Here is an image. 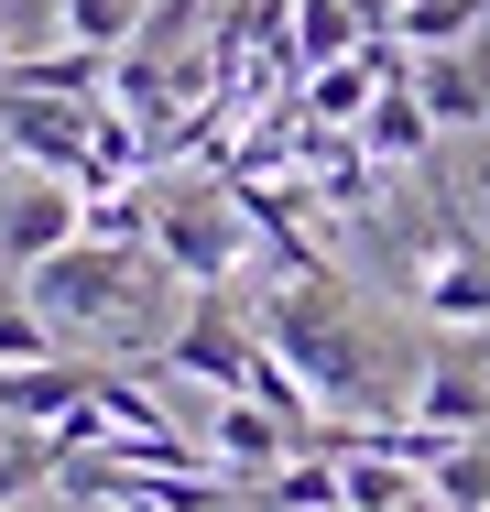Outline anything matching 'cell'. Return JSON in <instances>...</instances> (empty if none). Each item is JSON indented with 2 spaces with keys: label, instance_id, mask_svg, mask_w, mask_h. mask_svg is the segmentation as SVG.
<instances>
[{
  "label": "cell",
  "instance_id": "obj_2",
  "mask_svg": "<svg viewBox=\"0 0 490 512\" xmlns=\"http://www.w3.org/2000/svg\"><path fill=\"white\" fill-rule=\"evenodd\" d=\"M153 262H164V251H142V240H66L55 262L22 273V295L55 316V327H131Z\"/></svg>",
  "mask_w": 490,
  "mask_h": 512
},
{
  "label": "cell",
  "instance_id": "obj_1",
  "mask_svg": "<svg viewBox=\"0 0 490 512\" xmlns=\"http://www.w3.org/2000/svg\"><path fill=\"white\" fill-rule=\"evenodd\" d=\"M251 327L273 338V360H284L316 404H371V393H382V360H371V338H360L338 273H284V284L262 295Z\"/></svg>",
  "mask_w": 490,
  "mask_h": 512
},
{
  "label": "cell",
  "instance_id": "obj_7",
  "mask_svg": "<svg viewBox=\"0 0 490 512\" xmlns=\"http://www.w3.org/2000/svg\"><path fill=\"white\" fill-rule=\"evenodd\" d=\"M207 458H218L240 491H262V480H273V469H294L305 447H294V425H284V414H262V404H240V393H229V404L207 414Z\"/></svg>",
  "mask_w": 490,
  "mask_h": 512
},
{
  "label": "cell",
  "instance_id": "obj_16",
  "mask_svg": "<svg viewBox=\"0 0 490 512\" xmlns=\"http://www.w3.org/2000/svg\"><path fill=\"white\" fill-rule=\"evenodd\" d=\"M480 22H490V0H403V44L414 55H447V44H480Z\"/></svg>",
  "mask_w": 490,
  "mask_h": 512
},
{
  "label": "cell",
  "instance_id": "obj_12",
  "mask_svg": "<svg viewBox=\"0 0 490 512\" xmlns=\"http://www.w3.org/2000/svg\"><path fill=\"white\" fill-rule=\"evenodd\" d=\"M371 44V22L349 0H294V66H349Z\"/></svg>",
  "mask_w": 490,
  "mask_h": 512
},
{
  "label": "cell",
  "instance_id": "obj_14",
  "mask_svg": "<svg viewBox=\"0 0 490 512\" xmlns=\"http://www.w3.org/2000/svg\"><path fill=\"white\" fill-rule=\"evenodd\" d=\"M414 480H425V469L371 458V447H360V458H338V502H349V512H414Z\"/></svg>",
  "mask_w": 490,
  "mask_h": 512
},
{
  "label": "cell",
  "instance_id": "obj_15",
  "mask_svg": "<svg viewBox=\"0 0 490 512\" xmlns=\"http://www.w3.org/2000/svg\"><path fill=\"white\" fill-rule=\"evenodd\" d=\"M425 502L436 512H490V436H458V447L425 469Z\"/></svg>",
  "mask_w": 490,
  "mask_h": 512
},
{
  "label": "cell",
  "instance_id": "obj_20",
  "mask_svg": "<svg viewBox=\"0 0 490 512\" xmlns=\"http://www.w3.org/2000/svg\"><path fill=\"white\" fill-rule=\"evenodd\" d=\"M0 66H11V22H0Z\"/></svg>",
  "mask_w": 490,
  "mask_h": 512
},
{
  "label": "cell",
  "instance_id": "obj_4",
  "mask_svg": "<svg viewBox=\"0 0 490 512\" xmlns=\"http://www.w3.org/2000/svg\"><path fill=\"white\" fill-rule=\"evenodd\" d=\"M414 316H436V327H490V240L447 197H436L425 262H414Z\"/></svg>",
  "mask_w": 490,
  "mask_h": 512
},
{
  "label": "cell",
  "instance_id": "obj_21",
  "mask_svg": "<svg viewBox=\"0 0 490 512\" xmlns=\"http://www.w3.org/2000/svg\"><path fill=\"white\" fill-rule=\"evenodd\" d=\"M327 512H349V502H327Z\"/></svg>",
  "mask_w": 490,
  "mask_h": 512
},
{
  "label": "cell",
  "instance_id": "obj_5",
  "mask_svg": "<svg viewBox=\"0 0 490 512\" xmlns=\"http://www.w3.org/2000/svg\"><path fill=\"white\" fill-rule=\"evenodd\" d=\"M262 360H273V349H262V327H240V306H229V295H196V316L164 338V371L207 382L218 404H229V393H251V382H262Z\"/></svg>",
  "mask_w": 490,
  "mask_h": 512
},
{
  "label": "cell",
  "instance_id": "obj_17",
  "mask_svg": "<svg viewBox=\"0 0 490 512\" xmlns=\"http://www.w3.org/2000/svg\"><path fill=\"white\" fill-rule=\"evenodd\" d=\"M33 360H66V327L33 295H0V371H33Z\"/></svg>",
  "mask_w": 490,
  "mask_h": 512
},
{
  "label": "cell",
  "instance_id": "obj_19",
  "mask_svg": "<svg viewBox=\"0 0 490 512\" xmlns=\"http://www.w3.org/2000/svg\"><path fill=\"white\" fill-rule=\"evenodd\" d=\"M55 11H66V44H98V55L142 33V0H55Z\"/></svg>",
  "mask_w": 490,
  "mask_h": 512
},
{
  "label": "cell",
  "instance_id": "obj_3",
  "mask_svg": "<svg viewBox=\"0 0 490 512\" xmlns=\"http://www.w3.org/2000/svg\"><path fill=\"white\" fill-rule=\"evenodd\" d=\"M240 197H218V186H164L153 197V251H164V273H186L196 295H229V273H240Z\"/></svg>",
  "mask_w": 490,
  "mask_h": 512
},
{
  "label": "cell",
  "instance_id": "obj_9",
  "mask_svg": "<svg viewBox=\"0 0 490 512\" xmlns=\"http://www.w3.org/2000/svg\"><path fill=\"white\" fill-rule=\"evenodd\" d=\"M414 99L436 109V131H480V120H490V44L414 55Z\"/></svg>",
  "mask_w": 490,
  "mask_h": 512
},
{
  "label": "cell",
  "instance_id": "obj_18",
  "mask_svg": "<svg viewBox=\"0 0 490 512\" xmlns=\"http://www.w3.org/2000/svg\"><path fill=\"white\" fill-rule=\"evenodd\" d=\"M327 502H338V458H294L251 491V512H327Z\"/></svg>",
  "mask_w": 490,
  "mask_h": 512
},
{
  "label": "cell",
  "instance_id": "obj_10",
  "mask_svg": "<svg viewBox=\"0 0 490 512\" xmlns=\"http://www.w3.org/2000/svg\"><path fill=\"white\" fill-rule=\"evenodd\" d=\"M0 88H22V99H98V88H109V55H98V44L11 55V66H0Z\"/></svg>",
  "mask_w": 490,
  "mask_h": 512
},
{
  "label": "cell",
  "instance_id": "obj_11",
  "mask_svg": "<svg viewBox=\"0 0 490 512\" xmlns=\"http://www.w3.org/2000/svg\"><path fill=\"white\" fill-rule=\"evenodd\" d=\"M360 142H371V164H425V142H436V109L414 99V77L371 99V120H360Z\"/></svg>",
  "mask_w": 490,
  "mask_h": 512
},
{
  "label": "cell",
  "instance_id": "obj_8",
  "mask_svg": "<svg viewBox=\"0 0 490 512\" xmlns=\"http://www.w3.org/2000/svg\"><path fill=\"white\" fill-rule=\"evenodd\" d=\"M66 240H88V197H77V186H33V197L0 207V262L33 273V262H55Z\"/></svg>",
  "mask_w": 490,
  "mask_h": 512
},
{
  "label": "cell",
  "instance_id": "obj_6",
  "mask_svg": "<svg viewBox=\"0 0 490 512\" xmlns=\"http://www.w3.org/2000/svg\"><path fill=\"white\" fill-rule=\"evenodd\" d=\"M0 142H11L22 164H44L55 186H88V164H98V109H88V99H22V88H0Z\"/></svg>",
  "mask_w": 490,
  "mask_h": 512
},
{
  "label": "cell",
  "instance_id": "obj_13",
  "mask_svg": "<svg viewBox=\"0 0 490 512\" xmlns=\"http://www.w3.org/2000/svg\"><path fill=\"white\" fill-rule=\"evenodd\" d=\"M33 491H55V436L0 414V512H22Z\"/></svg>",
  "mask_w": 490,
  "mask_h": 512
}]
</instances>
